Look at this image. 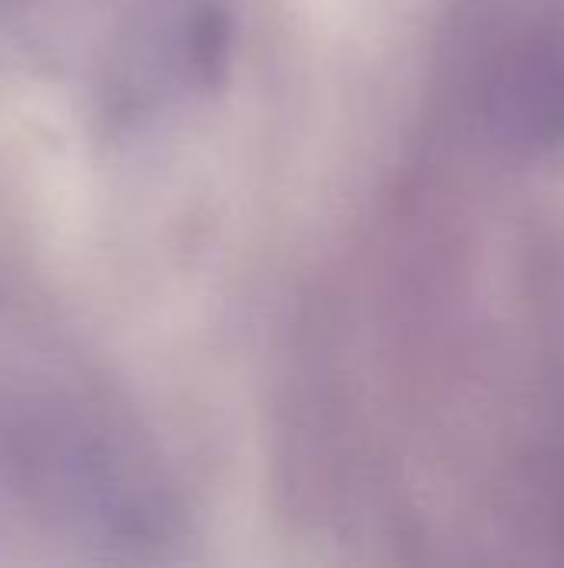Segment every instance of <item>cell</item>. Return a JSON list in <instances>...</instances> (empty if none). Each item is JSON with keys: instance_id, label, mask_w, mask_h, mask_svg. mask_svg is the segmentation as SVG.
Wrapping results in <instances>:
<instances>
[{"instance_id": "cell-1", "label": "cell", "mask_w": 564, "mask_h": 568, "mask_svg": "<svg viewBox=\"0 0 564 568\" xmlns=\"http://www.w3.org/2000/svg\"><path fill=\"white\" fill-rule=\"evenodd\" d=\"M439 97L452 133L479 156L564 170V0H455Z\"/></svg>"}]
</instances>
